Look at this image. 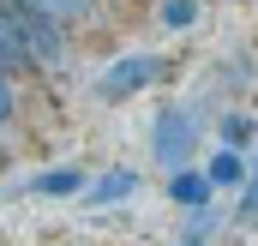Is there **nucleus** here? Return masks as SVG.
Here are the masks:
<instances>
[{
    "label": "nucleus",
    "instance_id": "20e7f679",
    "mask_svg": "<svg viewBox=\"0 0 258 246\" xmlns=\"http://www.w3.org/2000/svg\"><path fill=\"white\" fill-rule=\"evenodd\" d=\"M24 18H36V24H48V30H72V24H90V12H96V0H12Z\"/></svg>",
    "mask_w": 258,
    "mask_h": 246
},
{
    "label": "nucleus",
    "instance_id": "f257e3e1",
    "mask_svg": "<svg viewBox=\"0 0 258 246\" xmlns=\"http://www.w3.org/2000/svg\"><path fill=\"white\" fill-rule=\"evenodd\" d=\"M60 60V30L24 18L12 0H0V66H54Z\"/></svg>",
    "mask_w": 258,
    "mask_h": 246
},
{
    "label": "nucleus",
    "instance_id": "f8f14e48",
    "mask_svg": "<svg viewBox=\"0 0 258 246\" xmlns=\"http://www.w3.org/2000/svg\"><path fill=\"white\" fill-rule=\"evenodd\" d=\"M186 246H198V234H192V240H186Z\"/></svg>",
    "mask_w": 258,
    "mask_h": 246
},
{
    "label": "nucleus",
    "instance_id": "7ed1b4c3",
    "mask_svg": "<svg viewBox=\"0 0 258 246\" xmlns=\"http://www.w3.org/2000/svg\"><path fill=\"white\" fill-rule=\"evenodd\" d=\"M156 78H162V60L156 54H126V60H114L102 72V96L120 102V96H138L144 84H156Z\"/></svg>",
    "mask_w": 258,
    "mask_h": 246
},
{
    "label": "nucleus",
    "instance_id": "f03ea898",
    "mask_svg": "<svg viewBox=\"0 0 258 246\" xmlns=\"http://www.w3.org/2000/svg\"><path fill=\"white\" fill-rule=\"evenodd\" d=\"M192 144H198V114L192 108H162L156 126H150V156L162 162V174H180L192 162Z\"/></svg>",
    "mask_w": 258,
    "mask_h": 246
},
{
    "label": "nucleus",
    "instance_id": "6e6552de",
    "mask_svg": "<svg viewBox=\"0 0 258 246\" xmlns=\"http://www.w3.org/2000/svg\"><path fill=\"white\" fill-rule=\"evenodd\" d=\"M132 186H138V174H126V168H114V174H102V180L90 186V198H96V204H108V198H126Z\"/></svg>",
    "mask_w": 258,
    "mask_h": 246
},
{
    "label": "nucleus",
    "instance_id": "0eeeda50",
    "mask_svg": "<svg viewBox=\"0 0 258 246\" xmlns=\"http://www.w3.org/2000/svg\"><path fill=\"white\" fill-rule=\"evenodd\" d=\"M30 192H48V198H60V192H84V174H78V168H54V174H36Z\"/></svg>",
    "mask_w": 258,
    "mask_h": 246
},
{
    "label": "nucleus",
    "instance_id": "9d476101",
    "mask_svg": "<svg viewBox=\"0 0 258 246\" xmlns=\"http://www.w3.org/2000/svg\"><path fill=\"white\" fill-rule=\"evenodd\" d=\"M12 114H18V96H12V78H6V66H0V132L12 126Z\"/></svg>",
    "mask_w": 258,
    "mask_h": 246
},
{
    "label": "nucleus",
    "instance_id": "423d86ee",
    "mask_svg": "<svg viewBox=\"0 0 258 246\" xmlns=\"http://www.w3.org/2000/svg\"><path fill=\"white\" fill-rule=\"evenodd\" d=\"M168 192H174V204H186V210H204V198H210V186H204V174H168Z\"/></svg>",
    "mask_w": 258,
    "mask_h": 246
},
{
    "label": "nucleus",
    "instance_id": "9b49d317",
    "mask_svg": "<svg viewBox=\"0 0 258 246\" xmlns=\"http://www.w3.org/2000/svg\"><path fill=\"white\" fill-rule=\"evenodd\" d=\"M240 216H246V222L258 216V156H252V168H246V198H240Z\"/></svg>",
    "mask_w": 258,
    "mask_h": 246
},
{
    "label": "nucleus",
    "instance_id": "1a4fd4ad",
    "mask_svg": "<svg viewBox=\"0 0 258 246\" xmlns=\"http://www.w3.org/2000/svg\"><path fill=\"white\" fill-rule=\"evenodd\" d=\"M192 0H162V24H168V30H186V24H192Z\"/></svg>",
    "mask_w": 258,
    "mask_h": 246
},
{
    "label": "nucleus",
    "instance_id": "39448f33",
    "mask_svg": "<svg viewBox=\"0 0 258 246\" xmlns=\"http://www.w3.org/2000/svg\"><path fill=\"white\" fill-rule=\"evenodd\" d=\"M246 180V162H240V150H216V162L204 168V186L216 192V186H240Z\"/></svg>",
    "mask_w": 258,
    "mask_h": 246
}]
</instances>
